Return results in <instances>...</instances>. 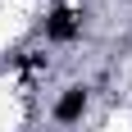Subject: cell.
<instances>
[{
    "label": "cell",
    "instance_id": "cell-1",
    "mask_svg": "<svg viewBox=\"0 0 132 132\" xmlns=\"http://www.w3.org/2000/svg\"><path fill=\"white\" fill-rule=\"evenodd\" d=\"M87 109V87H64V96L55 100V123H78Z\"/></svg>",
    "mask_w": 132,
    "mask_h": 132
},
{
    "label": "cell",
    "instance_id": "cell-2",
    "mask_svg": "<svg viewBox=\"0 0 132 132\" xmlns=\"http://www.w3.org/2000/svg\"><path fill=\"white\" fill-rule=\"evenodd\" d=\"M46 37L50 41H73L78 37V18H73L68 9H55L50 18H46Z\"/></svg>",
    "mask_w": 132,
    "mask_h": 132
}]
</instances>
